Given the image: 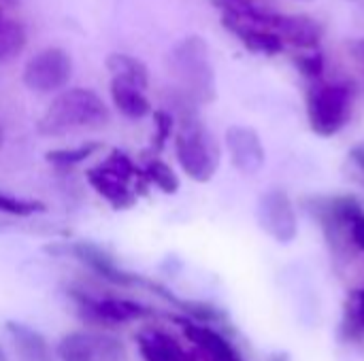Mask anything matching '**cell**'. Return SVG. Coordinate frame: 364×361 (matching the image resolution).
<instances>
[{
	"instance_id": "25",
	"label": "cell",
	"mask_w": 364,
	"mask_h": 361,
	"mask_svg": "<svg viewBox=\"0 0 364 361\" xmlns=\"http://www.w3.org/2000/svg\"><path fill=\"white\" fill-rule=\"evenodd\" d=\"M0 361H9L6 360V353L2 351V347H0Z\"/></svg>"
},
{
	"instance_id": "21",
	"label": "cell",
	"mask_w": 364,
	"mask_h": 361,
	"mask_svg": "<svg viewBox=\"0 0 364 361\" xmlns=\"http://www.w3.org/2000/svg\"><path fill=\"white\" fill-rule=\"evenodd\" d=\"M173 121H175L173 115L166 113V111H156V113H154V126H156L154 147H156L158 151H162L164 145H166V140L171 138V134H173Z\"/></svg>"
},
{
	"instance_id": "1",
	"label": "cell",
	"mask_w": 364,
	"mask_h": 361,
	"mask_svg": "<svg viewBox=\"0 0 364 361\" xmlns=\"http://www.w3.org/2000/svg\"><path fill=\"white\" fill-rule=\"evenodd\" d=\"M109 117L107 104L94 89L70 87L51 100L38 121V132L45 136H64L75 130L100 128Z\"/></svg>"
},
{
	"instance_id": "6",
	"label": "cell",
	"mask_w": 364,
	"mask_h": 361,
	"mask_svg": "<svg viewBox=\"0 0 364 361\" xmlns=\"http://www.w3.org/2000/svg\"><path fill=\"white\" fill-rule=\"evenodd\" d=\"M124 345L107 334L68 332L55 345L58 361H124Z\"/></svg>"
},
{
	"instance_id": "14",
	"label": "cell",
	"mask_w": 364,
	"mask_h": 361,
	"mask_svg": "<svg viewBox=\"0 0 364 361\" xmlns=\"http://www.w3.org/2000/svg\"><path fill=\"white\" fill-rule=\"evenodd\" d=\"M85 181H87L90 187H92L100 198H105L115 211L132 209V206L136 204V200H139L136 189H130V185H128L126 181H119V179L107 174V172L100 170L98 166L85 170Z\"/></svg>"
},
{
	"instance_id": "18",
	"label": "cell",
	"mask_w": 364,
	"mask_h": 361,
	"mask_svg": "<svg viewBox=\"0 0 364 361\" xmlns=\"http://www.w3.org/2000/svg\"><path fill=\"white\" fill-rule=\"evenodd\" d=\"M100 149H102V143L87 140V143H81V145L70 147V149H53V151H47L45 153V160H47V164H51L55 168H73V166L83 164L92 155H96Z\"/></svg>"
},
{
	"instance_id": "13",
	"label": "cell",
	"mask_w": 364,
	"mask_h": 361,
	"mask_svg": "<svg viewBox=\"0 0 364 361\" xmlns=\"http://www.w3.org/2000/svg\"><path fill=\"white\" fill-rule=\"evenodd\" d=\"M4 330L13 340L17 361H53L51 347L38 330L19 321H6Z\"/></svg>"
},
{
	"instance_id": "8",
	"label": "cell",
	"mask_w": 364,
	"mask_h": 361,
	"mask_svg": "<svg viewBox=\"0 0 364 361\" xmlns=\"http://www.w3.org/2000/svg\"><path fill=\"white\" fill-rule=\"evenodd\" d=\"M62 251L66 255H70L73 260H77L79 264H83L87 270H92L94 274H98L102 281L117 285V287H134V285H143V277L124 270L117 260L105 251L102 247L87 243V240H77L70 245H64Z\"/></svg>"
},
{
	"instance_id": "12",
	"label": "cell",
	"mask_w": 364,
	"mask_h": 361,
	"mask_svg": "<svg viewBox=\"0 0 364 361\" xmlns=\"http://www.w3.org/2000/svg\"><path fill=\"white\" fill-rule=\"evenodd\" d=\"M175 321L181 326L186 338L194 343L211 361H241L237 351L232 349V345L215 330L196 321H188V319H175Z\"/></svg>"
},
{
	"instance_id": "17",
	"label": "cell",
	"mask_w": 364,
	"mask_h": 361,
	"mask_svg": "<svg viewBox=\"0 0 364 361\" xmlns=\"http://www.w3.org/2000/svg\"><path fill=\"white\" fill-rule=\"evenodd\" d=\"M28 43L26 28L15 19H0V64L15 60Z\"/></svg>"
},
{
	"instance_id": "2",
	"label": "cell",
	"mask_w": 364,
	"mask_h": 361,
	"mask_svg": "<svg viewBox=\"0 0 364 361\" xmlns=\"http://www.w3.org/2000/svg\"><path fill=\"white\" fill-rule=\"evenodd\" d=\"M175 155L181 170L196 183H207L213 179L220 151L209 130L194 117L181 121L179 132L175 136Z\"/></svg>"
},
{
	"instance_id": "11",
	"label": "cell",
	"mask_w": 364,
	"mask_h": 361,
	"mask_svg": "<svg viewBox=\"0 0 364 361\" xmlns=\"http://www.w3.org/2000/svg\"><path fill=\"white\" fill-rule=\"evenodd\" d=\"M134 340L143 361H194V357L166 332L141 330Z\"/></svg>"
},
{
	"instance_id": "23",
	"label": "cell",
	"mask_w": 364,
	"mask_h": 361,
	"mask_svg": "<svg viewBox=\"0 0 364 361\" xmlns=\"http://www.w3.org/2000/svg\"><path fill=\"white\" fill-rule=\"evenodd\" d=\"M352 160L360 166L364 170V143H360V145H356L354 149H352Z\"/></svg>"
},
{
	"instance_id": "4",
	"label": "cell",
	"mask_w": 364,
	"mask_h": 361,
	"mask_svg": "<svg viewBox=\"0 0 364 361\" xmlns=\"http://www.w3.org/2000/svg\"><path fill=\"white\" fill-rule=\"evenodd\" d=\"M68 298L75 302L81 319L96 326L113 328V326L141 321L154 315L149 306L126 298H92L81 289H68Z\"/></svg>"
},
{
	"instance_id": "9",
	"label": "cell",
	"mask_w": 364,
	"mask_h": 361,
	"mask_svg": "<svg viewBox=\"0 0 364 361\" xmlns=\"http://www.w3.org/2000/svg\"><path fill=\"white\" fill-rule=\"evenodd\" d=\"M258 223L277 243H292L299 236V221L292 200L282 189H271L258 200Z\"/></svg>"
},
{
	"instance_id": "3",
	"label": "cell",
	"mask_w": 364,
	"mask_h": 361,
	"mask_svg": "<svg viewBox=\"0 0 364 361\" xmlns=\"http://www.w3.org/2000/svg\"><path fill=\"white\" fill-rule=\"evenodd\" d=\"M171 68L190 98L209 102L215 96L213 68L209 62L207 43L203 38L190 36L175 45L171 53Z\"/></svg>"
},
{
	"instance_id": "7",
	"label": "cell",
	"mask_w": 364,
	"mask_h": 361,
	"mask_svg": "<svg viewBox=\"0 0 364 361\" xmlns=\"http://www.w3.org/2000/svg\"><path fill=\"white\" fill-rule=\"evenodd\" d=\"M309 121L320 136L337 134L350 115V94L341 85H322L309 96Z\"/></svg>"
},
{
	"instance_id": "24",
	"label": "cell",
	"mask_w": 364,
	"mask_h": 361,
	"mask_svg": "<svg viewBox=\"0 0 364 361\" xmlns=\"http://www.w3.org/2000/svg\"><path fill=\"white\" fill-rule=\"evenodd\" d=\"M356 315H358V321L364 326V289L358 294V306H356Z\"/></svg>"
},
{
	"instance_id": "15",
	"label": "cell",
	"mask_w": 364,
	"mask_h": 361,
	"mask_svg": "<svg viewBox=\"0 0 364 361\" xmlns=\"http://www.w3.org/2000/svg\"><path fill=\"white\" fill-rule=\"evenodd\" d=\"M109 91H111V100H113L115 109L124 117L136 121V119H143V117L151 115V102L147 100L145 89L113 77L111 85H109Z\"/></svg>"
},
{
	"instance_id": "26",
	"label": "cell",
	"mask_w": 364,
	"mask_h": 361,
	"mask_svg": "<svg viewBox=\"0 0 364 361\" xmlns=\"http://www.w3.org/2000/svg\"><path fill=\"white\" fill-rule=\"evenodd\" d=\"M4 2H6V4H13V2H15V0H4Z\"/></svg>"
},
{
	"instance_id": "22",
	"label": "cell",
	"mask_w": 364,
	"mask_h": 361,
	"mask_svg": "<svg viewBox=\"0 0 364 361\" xmlns=\"http://www.w3.org/2000/svg\"><path fill=\"white\" fill-rule=\"evenodd\" d=\"M350 230H352V238L354 243L364 251V215L356 213L350 217Z\"/></svg>"
},
{
	"instance_id": "20",
	"label": "cell",
	"mask_w": 364,
	"mask_h": 361,
	"mask_svg": "<svg viewBox=\"0 0 364 361\" xmlns=\"http://www.w3.org/2000/svg\"><path fill=\"white\" fill-rule=\"evenodd\" d=\"M0 213L11 215V217H32V215L47 213V204L41 200L17 198V196L0 191Z\"/></svg>"
},
{
	"instance_id": "19",
	"label": "cell",
	"mask_w": 364,
	"mask_h": 361,
	"mask_svg": "<svg viewBox=\"0 0 364 361\" xmlns=\"http://www.w3.org/2000/svg\"><path fill=\"white\" fill-rule=\"evenodd\" d=\"M143 179H145V183L156 185L162 194H177V189H179V177L162 160L147 162V166L143 168Z\"/></svg>"
},
{
	"instance_id": "5",
	"label": "cell",
	"mask_w": 364,
	"mask_h": 361,
	"mask_svg": "<svg viewBox=\"0 0 364 361\" xmlns=\"http://www.w3.org/2000/svg\"><path fill=\"white\" fill-rule=\"evenodd\" d=\"M73 77V60L60 47H47L34 53L23 66V85L36 94L64 91Z\"/></svg>"
},
{
	"instance_id": "16",
	"label": "cell",
	"mask_w": 364,
	"mask_h": 361,
	"mask_svg": "<svg viewBox=\"0 0 364 361\" xmlns=\"http://www.w3.org/2000/svg\"><path fill=\"white\" fill-rule=\"evenodd\" d=\"M107 68L115 79L128 81L141 89H147L149 85V70L139 57H132L128 53H111L107 57Z\"/></svg>"
},
{
	"instance_id": "10",
	"label": "cell",
	"mask_w": 364,
	"mask_h": 361,
	"mask_svg": "<svg viewBox=\"0 0 364 361\" xmlns=\"http://www.w3.org/2000/svg\"><path fill=\"white\" fill-rule=\"evenodd\" d=\"M226 149L232 166L243 174H256L264 166V147L256 130L232 126L226 130Z\"/></svg>"
}]
</instances>
